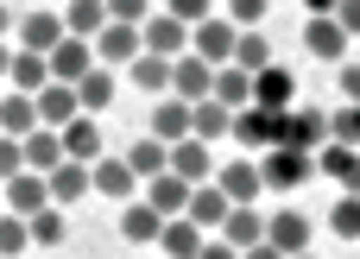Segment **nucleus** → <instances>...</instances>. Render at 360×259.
Returning <instances> with one entry per match:
<instances>
[{
	"label": "nucleus",
	"mask_w": 360,
	"mask_h": 259,
	"mask_svg": "<svg viewBox=\"0 0 360 259\" xmlns=\"http://www.w3.org/2000/svg\"><path fill=\"white\" fill-rule=\"evenodd\" d=\"M278 146H291V152H323V146H329V114H323V108H285V114H278Z\"/></svg>",
	"instance_id": "1"
},
{
	"label": "nucleus",
	"mask_w": 360,
	"mask_h": 259,
	"mask_svg": "<svg viewBox=\"0 0 360 259\" xmlns=\"http://www.w3.org/2000/svg\"><path fill=\"white\" fill-rule=\"evenodd\" d=\"M310 171H316V152L272 146V152L259 158V177H266V190H297V184H310Z\"/></svg>",
	"instance_id": "2"
},
{
	"label": "nucleus",
	"mask_w": 360,
	"mask_h": 259,
	"mask_svg": "<svg viewBox=\"0 0 360 259\" xmlns=\"http://www.w3.org/2000/svg\"><path fill=\"white\" fill-rule=\"evenodd\" d=\"M234 38H240V25H234V19H221V13H215V19H202V25H190V51H196L202 63H215V70H221V63H234Z\"/></svg>",
	"instance_id": "3"
},
{
	"label": "nucleus",
	"mask_w": 360,
	"mask_h": 259,
	"mask_svg": "<svg viewBox=\"0 0 360 259\" xmlns=\"http://www.w3.org/2000/svg\"><path fill=\"white\" fill-rule=\"evenodd\" d=\"M13 38H19V51L51 57V51L70 38V25H63V13H25V19H13Z\"/></svg>",
	"instance_id": "4"
},
{
	"label": "nucleus",
	"mask_w": 360,
	"mask_h": 259,
	"mask_svg": "<svg viewBox=\"0 0 360 259\" xmlns=\"http://www.w3.org/2000/svg\"><path fill=\"white\" fill-rule=\"evenodd\" d=\"M139 51H146V44H139V25H120V19H108V25L95 32V63H101V70H127Z\"/></svg>",
	"instance_id": "5"
},
{
	"label": "nucleus",
	"mask_w": 360,
	"mask_h": 259,
	"mask_svg": "<svg viewBox=\"0 0 360 259\" xmlns=\"http://www.w3.org/2000/svg\"><path fill=\"white\" fill-rule=\"evenodd\" d=\"M171 95H177V101H190V108H196V101H209V95H215V63H202L196 51H184V57L171 63Z\"/></svg>",
	"instance_id": "6"
},
{
	"label": "nucleus",
	"mask_w": 360,
	"mask_h": 259,
	"mask_svg": "<svg viewBox=\"0 0 360 259\" xmlns=\"http://www.w3.org/2000/svg\"><path fill=\"white\" fill-rule=\"evenodd\" d=\"M139 44H146L152 57H171V63H177V57L190 51V25L171 19V13H152V19L139 25Z\"/></svg>",
	"instance_id": "7"
},
{
	"label": "nucleus",
	"mask_w": 360,
	"mask_h": 259,
	"mask_svg": "<svg viewBox=\"0 0 360 259\" xmlns=\"http://www.w3.org/2000/svg\"><path fill=\"white\" fill-rule=\"evenodd\" d=\"M44 63H51V82H82V76L95 70V44H89V38H63Z\"/></svg>",
	"instance_id": "8"
},
{
	"label": "nucleus",
	"mask_w": 360,
	"mask_h": 259,
	"mask_svg": "<svg viewBox=\"0 0 360 259\" xmlns=\"http://www.w3.org/2000/svg\"><path fill=\"white\" fill-rule=\"evenodd\" d=\"M291 95H297V76H291L285 63H266V70L253 76V108H272V114H285V108H291Z\"/></svg>",
	"instance_id": "9"
},
{
	"label": "nucleus",
	"mask_w": 360,
	"mask_h": 259,
	"mask_svg": "<svg viewBox=\"0 0 360 259\" xmlns=\"http://www.w3.org/2000/svg\"><path fill=\"white\" fill-rule=\"evenodd\" d=\"M234 139H240L247 152H272V146H278V114H272V108H240V114H234Z\"/></svg>",
	"instance_id": "10"
},
{
	"label": "nucleus",
	"mask_w": 360,
	"mask_h": 259,
	"mask_svg": "<svg viewBox=\"0 0 360 259\" xmlns=\"http://www.w3.org/2000/svg\"><path fill=\"white\" fill-rule=\"evenodd\" d=\"M0 203H6L13 215H38V209L51 203V184H44L38 171H19V177H6V184H0Z\"/></svg>",
	"instance_id": "11"
},
{
	"label": "nucleus",
	"mask_w": 360,
	"mask_h": 259,
	"mask_svg": "<svg viewBox=\"0 0 360 259\" xmlns=\"http://www.w3.org/2000/svg\"><path fill=\"white\" fill-rule=\"evenodd\" d=\"M228 209H234V203H228V196H221V184L209 177V184H196V190H190V209H184V215H190V222H196L202 234H221Z\"/></svg>",
	"instance_id": "12"
},
{
	"label": "nucleus",
	"mask_w": 360,
	"mask_h": 259,
	"mask_svg": "<svg viewBox=\"0 0 360 259\" xmlns=\"http://www.w3.org/2000/svg\"><path fill=\"white\" fill-rule=\"evenodd\" d=\"M266 241H272L285 259L310 253V215H297V209H278V215L266 222Z\"/></svg>",
	"instance_id": "13"
},
{
	"label": "nucleus",
	"mask_w": 360,
	"mask_h": 259,
	"mask_svg": "<svg viewBox=\"0 0 360 259\" xmlns=\"http://www.w3.org/2000/svg\"><path fill=\"white\" fill-rule=\"evenodd\" d=\"M304 51H310L316 63H348V32H342L335 19H310V25H304Z\"/></svg>",
	"instance_id": "14"
},
{
	"label": "nucleus",
	"mask_w": 360,
	"mask_h": 259,
	"mask_svg": "<svg viewBox=\"0 0 360 259\" xmlns=\"http://www.w3.org/2000/svg\"><path fill=\"white\" fill-rule=\"evenodd\" d=\"M76 114H82L76 82H44V89H38V127H70Z\"/></svg>",
	"instance_id": "15"
},
{
	"label": "nucleus",
	"mask_w": 360,
	"mask_h": 259,
	"mask_svg": "<svg viewBox=\"0 0 360 259\" xmlns=\"http://www.w3.org/2000/svg\"><path fill=\"white\" fill-rule=\"evenodd\" d=\"M57 133H63V158H76V165L108 158V152H101V127H95V114H76V120L57 127Z\"/></svg>",
	"instance_id": "16"
},
{
	"label": "nucleus",
	"mask_w": 360,
	"mask_h": 259,
	"mask_svg": "<svg viewBox=\"0 0 360 259\" xmlns=\"http://www.w3.org/2000/svg\"><path fill=\"white\" fill-rule=\"evenodd\" d=\"M19 152H25V171L51 177V171L63 165V133H57V127H38V133H25V139H19Z\"/></svg>",
	"instance_id": "17"
},
{
	"label": "nucleus",
	"mask_w": 360,
	"mask_h": 259,
	"mask_svg": "<svg viewBox=\"0 0 360 259\" xmlns=\"http://www.w3.org/2000/svg\"><path fill=\"white\" fill-rule=\"evenodd\" d=\"M120 158L133 165V177H139V184H146V177H165V171H171V146H165L158 133H139V139H133Z\"/></svg>",
	"instance_id": "18"
},
{
	"label": "nucleus",
	"mask_w": 360,
	"mask_h": 259,
	"mask_svg": "<svg viewBox=\"0 0 360 259\" xmlns=\"http://www.w3.org/2000/svg\"><path fill=\"white\" fill-rule=\"evenodd\" d=\"M89 184H95L101 196H114V203H133V190H139V177H133L127 158H95V165H89Z\"/></svg>",
	"instance_id": "19"
},
{
	"label": "nucleus",
	"mask_w": 360,
	"mask_h": 259,
	"mask_svg": "<svg viewBox=\"0 0 360 259\" xmlns=\"http://www.w3.org/2000/svg\"><path fill=\"white\" fill-rule=\"evenodd\" d=\"M215 184H221V196H228V203H259V190H266V177H259V165H253V158L221 165V171H215Z\"/></svg>",
	"instance_id": "20"
},
{
	"label": "nucleus",
	"mask_w": 360,
	"mask_h": 259,
	"mask_svg": "<svg viewBox=\"0 0 360 259\" xmlns=\"http://www.w3.org/2000/svg\"><path fill=\"white\" fill-rule=\"evenodd\" d=\"M316 171H323V177H335L342 190H360V146H342V139H329V146L316 152Z\"/></svg>",
	"instance_id": "21"
},
{
	"label": "nucleus",
	"mask_w": 360,
	"mask_h": 259,
	"mask_svg": "<svg viewBox=\"0 0 360 259\" xmlns=\"http://www.w3.org/2000/svg\"><path fill=\"white\" fill-rule=\"evenodd\" d=\"M171 171H177L184 184H209V177H215L209 139H177V146H171Z\"/></svg>",
	"instance_id": "22"
},
{
	"label": "nucleus",
	"mask_w": 360,
	"mask_h": 259,
	"mask_svg": "<svg viewBox=\"0 0 360 259\" xmlns=\"http://www.w3.org/2000/svg\"><path fill=\"white\" fill-rule=\"evenodd\" d=\"M190 190H196V184H184L177 171H165V177H146V203H152V209H158L165 222L190 209Z\"/></svg>",
	"instance_id": "23"
},
{
	"label": "nucleus",
	"mask_w": 360,
	"mask_h": 259,
	"mask_svg": "<svg viewBox=\"0 0 360 259\" xmlns=\"http://www.w3.org/2000/svg\"><path fill=\"white\" fill-rule=\"evenodd\" d=\"M158 234H165V215H158V209H152L146 196L120 209V241H133V247H152Z\"/></svg>",
	"instance_id": "24"
},
{
	"label": "nucleus",
	"mask_w": 360,
	"mask_h": 259,
	"mask_svg": "<svg viewBox=\"0 0 360 259\" xmlns=\"http://www.w3.org/2000/svg\"><path fill=\"white\" fill-rule=\"evenodd\" d=\"M221 241H228V247H240V253H247V247H259V241H266V215H259L253 203H234V209H228V222H221Z\"/></svg>",
	"instance_id": "25"
},
{
	"label": "nucleus",
	"mask_w": 360,
	"mask_h": 259,
	"mask_svg": "<svg viewBox=\"0 0 360 259\" xmlns=\"http://www.w3.org/2000/svg\"><path fill=\"white\" fill-rule=\"evenodd\" d=\"M146 133H158L165 146L190 139V101H177V95H158V108H152V127H146Z\"/></svg>",
	"instance_id": "26"
},
{
	"label": "nucleus",
	"mask_w": 360,
	"mask_h": 259,
	"mask_svg": "<svg viewBox=\"0 0 360 259\" xmlns=\"http://www.w3.org/2000/svg\"><path fill=\"white\" fill-rule=\"evenodd\" d=\"M44 184H51V203H57V209H70V203H82V196L95 190V184H89V165H76V158H63Z\"/></svg>",
	"instance_id": "27"
},
{
	"label": "nucleus",
	"mask_w": 360,
	"mask_h": 259,
	"mask_svg": "<svg viewBox=\"0 0 360 259\" xmlns=\"http://www.w3.org/2000/svg\"><path fill=\"white\" fill-rule=\"evenodd\" d=\"M0 133H13V139L38 133V95H19V89H6V95H0Z\"/></svg>",
	"instance_id": "28"
},
{
	"label": "nucleus",
	"mask_w": 360,
	"mask_h": 259,
	"mask_svg": "<svg viewBox=\"0 0 360 259\" xmlns=\"http://www.w3.org/2000/svg\"><path fill=\"white\" fill-rule=\"evenodd\" d=\"M202 241H209V234H202L190 215H171V222H165V234H158V247H165L171 259H196V253H202Z\"/></svg>",
	"instance_id": "29"
},
{
	"label": "nucleus",
	"mask_w": 360,
	"mask_h": 259,
	"mask_svg": "<svg viewBox=\"0 0 360 259\" xmlns=\"http://www.w3.org/2000/svg\"><path fill=\"white\" fill-rule=\"evenodd\" d=\"M6 82H13L19 95H38V89L51 82V63H44L38 51H13V63H6Z\"/></svg>",
	"instance_id": "30"
},
{
	"label": "nucleus",
	"mask_w": 360,
	"mask_h": 259,
	"mask_svg": "<svg viewBox=\"0 0 360 259\" xmlns=\"http://www.w3.org/2000/svg\"><path fill=\"white\" fill-rule=\"evenodd\" d=\"M215 101H221V108H234V114H240V108H253V76H247L240 63H221V70H215Z\"/></svg>",
	"instance_id": "31"
},
{
	"label": "nucleus",
	"mask_w": 360,
	"mask_h": 259,
	"mask_svg": "<svg viewBox=\"0 0 360 259\" xmlns=\"http://www.w3.org/2000/svg\"><path fill=\"white\" fill-rule=\"evenodd\" d=\"M221 133H234V108H221L215 95L196 101L190 108V139H221Z\"/></svg>",
	"instance_id": "32"
},
{
	"label": "nucleus",
	"mask_w": 360,
	"mask_h": 259,
	"mask_svg": "<svg viewBox=\"0 0 360 259\" xmlns=\"http://www.w3.org/2000/svg\"><path fill=\"white\" fill-rule=\"evenodd\" d=\"M127 76H133L146 95H171V57H152V51H139V57L127 63Z\"/></svg>",
	"instance_id": "33"
},
{
	"label": "nucleus",
	"mask_w": 360,
	"mask_h": 259,
	"mask_svg": "<svg viewBox=\"0 0 360 259\" xmlns=\"http://www.w3.org/2000/svg\"><path fill=\"white\" fill-rule=\"evenodd\" d=\"M114 95H120V82H114V70H101V63H95V70L76 82V101H82V114H101Z\"/></svg>",
	"instance_id": "34"
},
{
	"label": "nucleus",
	"mask_w": 360,
	"mask_h": 259,
	"mask_svg": "<svg viewBox=\"0 0 360 259\" xmlns=\"http://www.w3.org/2000/svg\"><path fill=\"white\" fill-rule=\"evenodd\" d=\"M63 25H70V38H89L95 44V32L108 25V0H70L63 6Z\"/></svg>",
	"instance_id": "35"
},
{
	"label": "nucleus",
	"mask_w": 360,
	"mask_h": 259,
	"mask_svg": "<svg viewBox=\"0 0 360 259\" xmlns=\"http://www.w3.org/2000/svg\"><path fill=\"white\" fill-rule=\"evenodd\" d=\"M234 63H240L247 76H259V70L272 63V44H266V32H240V38H234Z\"/></svg>",
	"instance_id": "36"
},
{
	"label": "nucleus",
	"mask_w": 360,
	"mask_h": 259,
	"mask_svg": "<svg viewBox=\"0 0 360 259\" xmlns=\"http://www.w3.org/2000/svg\"><path fill=\"white\" fill-rule=\"evenodd\" d=\"M25 222H32V241H38V247L70 241V222H63V209H57V203H44V209H38V215H25Z\"/></svg>",
	"instance_id": "37"
},
{
	"label": "nucleus",
	"mask_w": 360,
	"mask_h": 259,
	"mask_svg": "<svg viewBox=\"0 0 360 259\" xmlns=\"http://www.w3.org/2000/svg\"><path fill=\"white\" fill-rule=\"evenodd\" d=\"M329 228L342 241H360V190H342V203L329 209Z\"/></svg>",
	"instance_id": "38"
},
{
	"label": "nucleus",
	"mask_w": 360,
	"mask_h": 259,
	"mask_svg": "<svg viewBox=\"0 0 360 259\" xmlns=\"http://www.w3.org/2000/svg\"><path fill=\"white\" fill-rule=\"evenodd\" d=\"M25 247H32V222L13 215V209H0V253L13 259V253H25Z\"/></svg>",
	"instance_id": "39"
},
{
	"label": "nucleus",
	"mask_w": 360,
	"mask_h": 259,
	"mask_svg": "<svg viewBox=\"0 0 360 259\" xmlns=\"http://www.w3.org/2000/svg\"><path fill=\"white\" fill-rule=\"evenodd\" d=\"M329 139H342V146H360V101H342V108L329 114Z\"/></svg>",
	"instance_id": "40"
},
{
	"label": "nucleus",
	"mask_w": 360,
	"mask_h": 259,
	"mask_svg": "<svg viewBox=\"0 0 360 259\" xmlns=\"http://www.w3.org/2000/svg\"><path fill=\"white\" fill-rule=\"evenodd\" d=\"M165 13L184 25H202V19H215V0H165Z\"/></svg>",
	"instance_id": "41"
},
{
	"label": "nucleus",
	"mask_w": 360,
	"mask_h": 259,
	"mask_svg": "<svg viewBox=\"0 0 360 259\" xmlns=\"http://www.w3.org/2000/svg\"><path fill=\"white\" fill-rule=\"evenodd\" d=\"M108 19H120V25H146V19H152V0H108Z\"/></svg>",
	"instance_id": "42"
},
{
	"label": "nucleus",
	"mask_w": 360,
	"mask_h": 259,
	"mask_svg": "<svg viewBox=\"0 0 360 259\" xmlns=\"http://www.w3.org/2000/svg\"><path fill=\"white\" fill-rule=\"evenodd\" d=\"M266 13H272V0H228V19H234L240 32H247V25H259Z\"/></svg>",
	"instance_id": "43"
},
{
	"label": "nucleus",
	"mask_w": 360,
	"mask_h": 259,
	"mask_svg": "<svg viewBox=\"0 0 360 259\" xmlns=\"http://www.w3.org/2000/svg\"><path fill=\"white\" fill-rule=\"evenodd\" d=\"M19 171H25V152H19V139H13V133H0V184H6V177H19Z\"/></svg>",
	"instance_id": "44"
},
{
	"label": "nucleus",
	"mask_w": 360,
	"mask_h": 259,
	"mask_svg": "<svg viewBox=\"0 0 360 259\" xmlns=\"http://www.w3.org/2000/svg\"><path fill=\"white\" fill-rule=\"evenodd\" d=\"M335 25H342L348 38H360V0H342V6H335Z\"/></svg>",
	"instance_id": "45"
},
{
	"label": "nucleus",
	"mask_w": 360,
	"mask_h": 259,
	"mask_svg": "<svg viewBox=\"0 0 360 259\" xmlns=\"http://www.w3.org/2000/svg\"><path fill=\"white\" fill-rule=\"evenodd\" d=\"M342 101H360V63L354 57L342 63Z\"/></svg>",
	"instance_id": "46"
},
{
	"label": "nucleus",
	"mask_w": 360,
	"mask_h": 259,
	"mask_svg": "<svg viewBox=\"0 0 360 259\" xmlns=\"http://www.w3.org/2000/svg\"><path fill=\"white\" fill-rule=\"evenodd\" d=\"M196 259H240V247H228L221 234H209V241H202V253H196Z\"/></svg>",
	"instance_id": "47"
},
{
	"label": "nucleus",
	"mask_w": 360,
	"mask_h": 259,
	"mask_svg": "<svg viewBox=\"0 0 360 259\" xmlns=\"http://www.w3.org/2000/svg\"><path fill=\"white\" fill-rule=\"evenodd\" d=\"M304 6H310V19H335V6H342V0H304Z\"/></svg>",
	"instance_id": "48"
},
{
	"label": "nucleus",
	"mask_w": 360,
	"mask_h": 259,
	"mask_svg": "<svg viewBox=\"0 0 360 259\" xmlns=\"http://www.w3.org/2000/svg\"><path fill=\"white\" fill-rule=\"evenodd\" d=\"M240 259H285V253H278L272 241H259V247H247V253H240Z\"/></svg>",
	"instance_id": "49"
},
{
	"label": "nucleus",
	"mask_w": 360,
	"mask_h": 259,
	"mask_svg": "<svg viewBox=\"0 0 360 259\" xmlns=\"http://www.w3.org/2000/svg\"><path fill=\"white\" fill-rule=\"evenodd\" d=\"M13 51H19V44H6V38H0V82H6V63H13Z\"/></svg>",
	"instance_id": "50"
},
{
	"label": "nucleus",
	"mask_w": 360,
	"mask_h": 259,
	"mask_svg": "<svg viewBox=\"0 0 360 259\" xmlns=\"http://www.w3.org/2000/svg\"><path fill=\"white\" fill-rule=\"evenodd\" d=\"M6 32H13V13H6V0H0V38H6Z\"/></svg>",
	"instance_id": "51"
},
{
	"label": "nucleus",
	"mask_w": 360,
	"mask_h": 259,
	"mask_svg": "<svg viewBox=\"0 0 360 259\" xmlns=\"http://www.w3.org/2000/svg\"><path fill=\"white\" fill-rule=\"evenodd\" d=\"M297 259H316V253H297Z\"/></svg>",
	"instance_id": "52"
},
{
	"label": "nucleus",
	"mask_w": 360,
	"mask_h": 259,
	"mask_svg": "<svg viewBox=\"0 0 360 259\" xmlns=\"http://www.w3.org/2000/svg\"><path fill=\"white\" fill-rule=\"evenodd\" d=\"M0 259H6V253H0Z\"/></svg>",
	"instance_id": "53"
}]
</instances>
